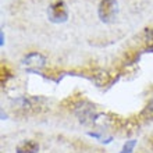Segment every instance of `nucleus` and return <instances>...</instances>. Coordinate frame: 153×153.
Masks as SVG:
<instances>
[{
  "label": "nucleus",
  "instance_id": "f257e3e1",
  "mask_svg": "<svg viewBox=\"0 0 153 153\" xmlns=\"http://www.w3.org/2000/svg\"><path fill=\"white\" fill-rule=\"evenodd\" d=\"M45 103L46 102L42 97H21L16 100L14 110H17L21 114H36L46 107Z\"/></svg>",
  "mask_w": 153,
  "mask_h": 153
},
{
  "label": "nucleus",
  "instance_id": "f03ea898",
  "mask_svg": "<svg viewBox=\"0 0 153 153\" xmlns=\"http://www.w3.org/2000/svg\"><path fill=\"white\" fill-rule=\"evenodd\" d=\"M48 17L52 22H56V24L65 22L67 18H68V8H67L64 1L53 3L48 10Z\"/></svg>",
  "mask_w": 153,
  "mask_h": 153
},
{
  "label": "nucleus",
  "instance_id": "7ed1b4c3",
  "mask_svg": "<svg viewBox=\"0 0 153 153\" xmlns=\"http://www.w3.org/2000/svg\"><path fill=\"white\" fill-rule=\"evenodd\" d=\"M99 17L103 22H111L117 16V1L116 0H102L99 4Z\"/></svg>",
  "mask_w": 153,
  "mask_h": 153
},
{
  "label": "nucleus",
  "instance_id": "20e7f679",
  "mask_svg": "<svg viewBox=\"0 0 153 153\" xmlns=\"http://www.w3.org/2000/svg\"><path fill=\"white\" fill-rule=\"evenodd\" d=\"M21 64H22V67L27 70H40L45 64H46V59H45L40 53L33 52V53L27 54V56L22 59Z\"/></svg>",
  "mask_w": 153,
  "mask_h": 153
},
{
  "label": "nucleus",
  "instance_id": "39448f33",
  "mask_svg": "<svg viewBox=\"0 0 153 153\" xmlns=\"http://www.w3.org/2000/svg\"><path fill=\"white\" fill-rule=\"evenodd\" d=\"M38 150H39V145L32 139L22 141L17 146V153H38Z\"/></svg>",
  "mask_w": 153,
  "mask_h": 153
},
{
  "label": "nucleus",
  "instance_id": "423d86ee",
  "mask_svg": "<svg viewBox=\"0 0 153 153\" xmlns=\"http://www.w3.org/2000/svg\"><path fill=\"white\" fill-rule=\"evenodd\" d=\"M141 117L142 118H145V120H153V100H150L146 107L142 110L141 113Z\"/></svg>",
  "mask_w": 153,
  "mask_h": 153
},
{
  "label": "nucleus",
  "instance_id": "0eeeda50",
  "mask_svg": "<svg viewBox=\"0 0 153 153\" xmlns=\"http://www.w3.org/2000/svg\"><path fill=\"white\" fill-rule=\"evenodd\" d=\"M145 45L149 50H153V29H148L145 33Z\"/></svg>",
  "mask_w": 153,
  "mask_h": 153
},
{
  "label": "nucleus",
  "instance_id": "6e6552de",
  "mask_svg": "<svg viewBox=\"0 0 153 153\" xmlns=\"http://www.w3.org/2000/svg\"><path fill=\"white\" fill-rule=\"evenodd\" d=\"M135 143H137L135 141H128L124 145V148H123L121 153H132V149L135 148Z\"/></svg>",
  "mask_w": 153,
  "mask_h": 153
}]
</instances>
